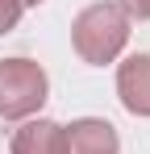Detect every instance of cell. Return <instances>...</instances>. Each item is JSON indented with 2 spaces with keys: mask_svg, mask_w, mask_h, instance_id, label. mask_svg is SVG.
<instances>
[{
  "mask_svg": "<svg viewBox=\"0 0 150 154\" xmlns=\"http://www.w3.org/2000/svg\"><path fill=\"white\" fill-rule=\"evenodd\" d=\"M129 21H150V0H113Z\"/></svg>",
  "mask_w": 150,
  "mask_h": 154,
  "instance_id": "7",
  "label": "cell"
},
{
  "mask_svg": "<svg viewBox=\"0 0 150 154\" xmlns=\"http://www.w3.org/2000/svg\"><path fill=\"white\" fill-rule=\"evenodd\" d=\"M50 96V79L33 58H0V117L29 121Z\"/></svg>",
  "mask_w": 150,
  "mask_h": 154,
  "instance_id": "2",
  "label": "cell"
},
{
  "mask_svg": "<svg viewBox=\"0 0 150 154\" xmlns=\"http://www.w3.org/2000/svg\"><path fill=\"white\" fill-rule=\"evenodd\" d=\"M117 96L133 117H150V54H129L117 67Z\"/></svg>",
  "mask_w": 150,
  "mask_h": 154,
  "instance_id": "4",
  "label": "cell"
},
{
  "mask_svg": "<svg viewBox=\"0 0 150 154\" xmlns=\"http://www.w3.org/2000/svg\"><path fill=\"white\" fill-rule=\"evenodd\" d=\"M21 0H0V38H4V33H13V29H17V21H21Z\"/></svg>",
  "mask_w": 150,
  "mask_h": 154,
  "instance_id": "6",
  "label": "cell"
},
{
  "mask_svg": "<svg viewBox=\"0 0 150 154\" xmlns=\"http://www.w3.org/2000/svg\"><path fill=\"white\" fill-rule=\"evenodd\" d=\"M67 129V150L63 154H121V137L104 117H79Z\"/></svg>",
  "mask_w": 150,
  "mask_h": 154,
  "instance_id": "3",
  "label": "cell"
},
{
  "mask_svg": "<svg viewBox=\"0 0 150 154\" xmlns=\"http://www.w3.org/2000/svg\"><path fill=\"white\" fill-rule=\"evenodd\" d=\"M8 150L13 154H63L67 150V129L58 121H50V117H29L13 133Z\"/></svg>",
  "mask_w": 150,
  "mask_h": 154,
  "instance_id": "5",
  "label": "cell"
},
{
  "mask_svg": "<svg viewBox=\"0 0 150 154\" xmlns=\"http://www.w3.org/2000/svg\"><path fill=\"white\" fill-rule=\"evenodd\" d=\"M129 42V17L113 0H96L88 4L79 17L71 21V46L83 63L104 67V63H117V54Z\"/></svg>",
  "mask_w": 150,
  "mask_h": 154,
  "instance_id": "1",
  "label": "cell"
},
{
  "mask_svg": "<svg viewBox=\"0 0 150 154\" xmlns=\"http://www.w3.org/2000/svg\"><path fill=\"white\" fill-rule=\"evenodd\" d=\"M38 4H42V0H21V8H38Z\"/></svg>",
  "mask_w": 150,
  "mask_h": 154,
  "instance_id": "8",
  "label": "cell"
}]
</instances>
